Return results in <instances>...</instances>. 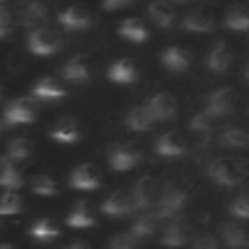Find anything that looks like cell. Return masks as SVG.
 Wrapping results in <instances>:
<instances>
[{"label": "cell", "mask_w": 249, "mask_h": 249, "mask_svg": "<svg viewBox=\"0 0 249 249\" xmlns=\"http://www.w3.org/2000/svg\"><path fill=\"white\" fill-rule=\"evenodd\" d=\"M206 171L220 187H237L245 177V165L235 158H216L208 163Z\"/></svg>", "instance_id": "obj_1"}, {"label": "cell", "mask_w": 249, "mask_h": 249, "mask_svg": "<svg viewBox=\"0 0 249 249\" xmlns=\"http://www.w3.org/2000/svg\"><path fill=\"white\" fill-rule=\"evenodd\" d=\"M187 198H189V193L185 189H181L177 185H167L165 191L161 193V196L156 202L154 216L158 220H171V218H175L181 212V208L185 206Z\"/></svg>", "instance_id": "obj_2"}, {"label": "cell", "mask_w": 249, "mask_h": 249, "mask_svg": "<svg viewBox=\"0 0 249 249\" xmlns=\"http://www.w3.org/2000/svg\"><path fill=\"white\" fill-rule=\"evenodd\" d=\"M35 99L33 97H18L14 101H10L4 107V117H2V128H10V126H18V124H25L31 123L35 119Z\"/></svg>", "instance_id": "obj_3"}, {"label": "cell", "mask_w": 249, "mask_h": 249, "mask_svg": "<svg viewBox=\"0 0 249 249\" xmlns=\"http://www.w3.org/2000/svg\"><path fill=\"white\" fill-rule=\"evenodd\" d=\"M62 47V39L54 29L49 27H33L27 35V49L33 54H53Z\"/></svg>", "instance_id": "obj_4"}, {"label": "cell", "mask_w": 249, "mask_h": 249, "mask_svg": "<svg viewBox=\"0 0 249 249\" xmlns=\"http://www.w3.org/2000/svg\"><path fill=\"white\" fill-rule=\"evenodd\" d=\"M235 89L231 88H218L214 91L208 93L206 97V105H204V111L208 115H212L214 119H220V117H226L233 111V105H235Z\"/></svg>", "instance_id": "obj_5"}, {"label": "cell", "mask_w": 249, "mask_h": 249, "mask_svg": "<svg viewBox=\"0 0 249 249\" xmlns=\"http://www.w3.org/2000/svg\"><path fill=\"white\" fill-rule=\"evenodd\" d=\"M146 107L150 109V113L156 121H169L177 115V99L167 91L154 93L146 101Z\"/></svg>", "instance_id": "obj_6"}, {"label": "cell", "mask_w": 249, "mask_h": 249, "mask_svg": "<svg viewBox=\"0 0 249 249\" xmlns=\"http://www.w3.org/2000/svg\"><path fill=\"white\" fill-rule=\"evenodd\" d=\"M154 150L161 158H179L187 152V144H185V138L179 132L167 130V132L160 134V138L156 140Z\"/></svg>", "instance_id": "obj_7"}, {"label": "cell", "mask_w": 249, "mask_h": 249, "mask_svg": "<svg viewBox=\"0 0 249 249\" xmlns=\"http://www.w3.org/2000/svg\"><path fill=\"white\" fill-rule=\"evenodd\" d=\"M99 183H101L99 171L91 163H82V165L74 167V171L70 175V187L76 191H93L99 187Z\"/></svg>", "instance_id": "obj_8"}, {"label": "cell", "mask_w": 249, "mask_h": 249, "mask_svg": "<svg viewBox=\"0 0 249 249\" xmlns=\"http://www.w3.org/2000/svg\"><path fill=\"white\" fill-rule=\"evenodd\" d=\"M140 160H142L140 152L136 148H132L130 144H117L109 152V165L113 169H117V171L132 169Z\"/></svg>", "instance_id": "obj_9"}, {"label": "cell", "mask_w": 249, "mask_h": 249, "mask_svg": "<svg viewBox=\"0 0 249 249\" xmlns=\"http://www.w3.org/2000/svg\"><path fill=\"white\" fill-rule=\"evenodd\" d=\"M156 181L152 177H140L132 187V200L136 210H148L156 206Z\"/></svg>", "instance_id": "obj_10"}, {"label": "cell", "mask_w": 249, "mask_h": 249, "mask_svg": "<svg viewBox=\"0 0 249 249\" xmlns=\"http://www.w3.org/2000/svg\"><path fill=\"white\" fill-rule=\"evenodd\" d=\"M214 23H216V19H214L212 10H208V8H196V10H193L191 14L185 16L183 29H187L191 33H208V31L214 29Z\"/></svg>", "instance_id": "obj_11"}, {"label": "cell", "mask_w": 249, "mask_h": 249, "mask_svg": "<svg viewBox=\"0 0 249 249\" xmlns=\"http://www.w3.org/2000/svg\"><path fill=\"white\" fill-rule=\"evenodd\" d=\"M132 208H134V200H132V196H130L128 193H124V191H115V193H111V195L103 200V204H101V212H103V214H107V216H117V218L130 214Z\"/></svg>", "instance_id": "obj_12"}, {"label": "cell", "mask_w": 249, "mask_h": 249, "mask_svg": "<svg viewBox=\"0 0 249 249\" xmlns=\"http://www.w3.org/2000/svg\"><path fill=\"white\" fill-rule=\"evenodd\" d=\"M58 21L66 29H88L93 23V18L86 6H70L64 12H60Z\"/></svg>", "instance_id": "obj_13"}, {"label": "cell", "mask_w": 249, "mask_h": 249, "mask_svg": "<svg viewBox=\"0 0 249 249\" xmlns=\"http://www.w3.org/2000/svg\"><path fill=\"white\" fill-rule=\"evenodd\" d=\"M231 60H233V54L228 47L226 41H218L212 45L208 56H206V66L210 72H216V74H222L226 72L230 66H231Z\"/></svg>", "instance_id": "obj_14"}, {"label": "cell", "mask_w": 249, "mask_h": 249, "mask_svg": "<svg viewBox=\"0 0 249 249\" xmlns=\"http://www.w3.org/2000/svg\"><path fill=\"white\" fill-rule=\"evenodd\" d=\"M189 239V226L181 218H171L161 233V245L165 247H183Z\"/></svg>", "instance_id": "obj_15"}, {"label": "cell", "mask_w": 249, "mask_h": 249, "mask_svg": "<svg viewBox=\"0 0 249 249\" xmlns=\"http://www.w3.org/2000/svg\"><path fill=\"white\" fill-rule=\"evenodd\" d=\"M47 6L41 0H21L18 6L19 21L27 27H35L37 23L47 19Z\"/></svg>", "instance_id": "obj_16"}, {"label": "cell", "mask_w": 249, "mask_h": 249, "mask_svg": "<svg viewBox=\"0 0 249 249\" xmlns=\"http://www.w3.org/2000/svg\"><path fill=\"white\" fill-rule=\"evenodd\" d=\"M161 64L171 72H185L191 66V53L181 45H171L161 53Z\"/></svg>", "instance_id": "obj_17"}, {"label": "cell", "mask_w": 249, "mask_h": 249, "mask_svg": "<svg viewBox=\"0 0 249 249\" xmlns=\"http://www.w3.org/2000/svg\"><path fill=\"white\" fill-rule=\"evenodd\" d=\"M154 117L150 113V109L146 105H134L128 109L126 117H124V126L132 132H146L154 126Z\"/></svg>", "instance_id": "obj_18"}, {"label": "cell", "mask_w": 249, "mask_h": 249, "mask_svg": "<svg viewBox=\"0 0 249 249\" xmlns=\"http://www.w3.org/2000/svg\"><path fill=\"white\" fill-rule=\"evenodd\" d=\"M33 97L35 99H43V101H54V99H60L66 95V89L62 88V84L51 76L47 78H41L35 86H33Z\"/></svg>", "instance_id": "obj_19"}, {"label": "cell", "mask_w": 249, "mask_h": 249, "mask_svg": "<svg viewBox=\"0 0 249 249\" xmlns=\"http://www.w3.org/2000/svg\"><path fill=\"white\" fill-rule=\"evenodd\" d=\"M148 16L152 18V21L163 29L171 27L175 21V10L171 6L169 0H152L148 6Z\"/></svg>", "instance_id": "obj_20"}, {"label": "cell", "mask_w": 249, "mask_h": 249, "mask_svg": "<svg viewBox=\"0 0 249 249\" xmlns=\"http://www.w3.org/2000/svg\"><path fill=\"white\" fill-rule=\"evenodd\" d=\"M62 78L74 84H88L89 82V66L82 56H72L60 70Z\"/></svg>", "instance_id": "obj_21"}, {"label": "cell", "mask_w": 249, "mask_h": 249, "mask_svg": "<svg viewBox=\"0 0 249 249\" xmlns=\"http://www.w3.org/2000/svg\"><path fill=\"white\" fill-rule=\"evenodd\" d=\"M222 239L230 249H245L249 247V233L243 226L235 222H228L222 226Z\"/></svg>", "instance_id": "obj_22"}, {"label": "cell", "mask_w": 249, "mask_h": 249, "mask_svg": "<svg viewBox=\"0 0 249 249\" xmlns=\"http://www.w3.org/2000/svg\"><path fill=\"white\" fill-rule=\"evenodd\" d=\"M107 78L115 84H132L136 80V66L128 58H119L109 66Z\"/></svg>", "instance_id": "obj_23"}, {"label": "cell", "mask_w": 249, "mask_h": 249, "mask_svg": "<svg viewBox=\"0 0 249 249\" xmlns=\"http://www.w3.org/2000/svg\"><path fill=\"white\" fill-rule=\"evenodd\" d=\"M51 138L56 140V142H62V144H72L80 138V130L76 126V121L66 117V119H60L54 128L51 130Z\"/></svg>", "instance_id": "obj_24"}, {"label": "cell", "mask_w": 249, "mask_h": 249, "mask_svg": "<svg viewBox=\"0 0 249 249\" xmlns=\"http://www.w3.org/2000/svg\"><path fill=\"white\" fill-rule=\"evenodd\" d=\"M119 35L132 43H142L148 39V29L138 18H128L119 25Z\"/></svg>", "instance_id": "obj_25"}, {"label": "cell", "mask_w": 249, "mask_h": 249, "mask_svg": "<svg viewBox=\"0 0 249 249\" xmlns=\"http://www.w3.org/2000/svg\"><path fill=\"white\" fill-rule=\"evenodd\" d=\"M220 144L226 148H249V130L243 126H228L220 134Z\"/></svg>", "instance_id": "obj_26"}, {"label": "cell", "mask_w": 249, "mask_h": 249, "mask_svg": "<svg viewBox=\"0 0 249 249\" xmlns=\"http://www.w3.org/2000/svg\"><path fill=\"white\" fill-rule=\"evenodd\" d=\"M21 183H23V179H21V173L16 169L14 161H12L8 156H4V158H2V173H0V185H2L4 189H8V191H16V189H19V187H21Z\"/></svg>", "instance_id": "obj_27"}, {"label": "cell", "mask_w": 249, "mask_h": 249, "mask_svg": "<svg viewBox=\"0 0 249 249\" xmlns=\"http://www.w3.org/2000/svg\"><path fill=\"white\" fill-rule=\"evenodd\" d=\"M224 25L231 31H247L249 29V12L243 6H231L224 18Z\"/></svg>", "instance_id": "obj_28"}, {"label": "cell", "mask_w": 249, "mask_h": 249, "mask_svg": "<svg viewBox=\"0 0 249 249\" xmlns=\"http://www.w3.org/2000/svg\"><path fill=\"white\" fill-rule=\"evenodd\" d=\"M66 224L72 228H88L93 224V216L89 212V206L86 200H78L72 208V212L66 218Z\"/></svg>", "instance_id": "obj_29"}, {"label": "cell", "mask_w": 249, "mask_h": 249, "mask_svg": "<svg viewBox=\"0 0 249 249\" xmlns=\"http://www.w3.org/2000/svg\"><path fill=\"white\" fill-rule=\"evenodd\" d=\"M156 222H158V218L152 214H146V216H140V218H136L134 220V224L130 226V233L138 239V241H144V239H148V237H152L154 235V231H156Z\"/></svg>", "instance_id": "obj_30"}, {"label": "cell", "mask_w": 249, "mask_h": 249, "mask_svg": "<svg viewBox=\"0 0 249 249\" xmlns=\"http://www.w3.org/2000/svg\"><path fill=\"white\" fill-rule=\"evenodd\" d=\"M29 235L39 239V241H51V239H54L58 235V230L49 218H41L29 228Z\"/></svg>", "instance_id": "obj_31"}, {"label": "cell", "mask_w": 249, "mask_h": 249, "mask_svg": "<svg viewBox=\"0 0 249 249\" xmlns=\"http://www.w3.org/2000/svg\"><path fill=\"white\" fill-rule=\"evenodd\" d=\"M31 154V142L23 136L19 138H12L10 144H8V150H6V156L12 160V161H21L25 160L27 156Z\"/></svg>", "instance_id": "obj_32"}, {"label": "cell", "mask_w": 249, "mask_h": 249, "mask_svg": "<svg viewBox=\"0 0 249 249\" xmlns=\"http://www.w3.org/2000/svg\"><path fill=\"white\" fill-rule=\"evenodd\" d=\"M29 185H31V191H33V193L43 195V196H51V195L56 193V183H54V179H53L51 175H47V173L33 175L31 181H29Z\"/></svg>", "instance_id": "obj_33"}, {"label": "cell", "mask_w": 249, "mask_h": 249, "mask_svg": "<svg viewBox=\"0 0 249 249\" xmlns=\"http://www.w3.org/2000/svg\"><path fill=\"white\" fill-rule=\"evenodd\" d=\"M21 212V198L12 193V191H6L2 195V202H0V214L2 216H12V214H19Z\"/></svg>", "instance_id": "obj_34"}, {"label": "cell", "mask_w": 249, "mask_h": 249, "mask_svg": "<svg viewBox=\"0 0 249 249\" xmlns=\"http://www.w3.org/2000/svg\"><path fill=\"white\" fill-rule=\"evenodd\" d=\"M212 121H214V117L208 115V113L202 109V111H198V113L191 119V128H193L195 132L202 134V136H208V134L212 132Z\"/></svg>", "instance_id": "obj_35"}, {"label": "cell", "mask_w": 249, "mask_h": 249, "mask_svg": "<svg viewBox=\"0 0 249 249\" xmlns=\"http://www.w3.org/2000/svg\"><path fill=\"white\" fill-rule=\"evenodd\" d=\"M136 247H138V239L130 231L117 233L107 243V249H136Z\"/></svg>", "instance_id": "obj_36"}, {"label": "cell", "mask_w": 249, "mask_h": 249, "mask_svg": "<svg viewBox=\"0 0 249 249\" xmlns=\"http://www.w3.org/2000/svg\"><path fill=\"white\" fill-rule=\"evenodd\" d=\"M230 214L239 220H249V195H239L230 204Z\"/></svg>", "instance_id": "obj_37"}, {"label": "cell", "mask_w": 249, "mask_h": 249, "mask_svg": "<svg viewBox=\"0 0 249 249\" xmlns=\"http://www.w3.org/2000/svg\"><path fill=\"white\" fill-rule=\"evenodd\" d=\"M12 33V16L6 8V4H2L0 10V39H8Z\"/></svg>", "instance_id": "obj_38"}, {"label": "cell", "mask_w": 249, "mask_h": 249, "mask_svg": "<svg viewBox=\"0 0 249 249\" xmlns=\"http://www.w3.org/2000/svg\"><path fill=\"white\" fill-rule=\"evenodd\" d=\"M191 249H218V241H216L214 235L202 233V235H198V237L193 241Z\"/></svg>", "instance_id": "obj_39"}, {"label": "cell", "mask_w": 249, "mask_h": 249, "mask_svg": "<svg viewBox=\"0 0 249 249\" xmlns=\"http://www.w3.org/2000/svg\"><path fill=\"white\" fill-rule=\"evenodd\" d=\"M134 0H103V10H119L124 6H130Z\"/></svg>", "instance_id": "obj_40"}, {"label": "cell", "mask_w": 249, "mask_h": 249, "mask_svg": "<svg viewBox=\"0 0 249 249\" xmlns=\"http://www.w3.org/2000/svg\"><path fill=\"white\" fill-rule=\"evenodd\" d=\"M66 249H88V245H86L84 241H76V243H72V245H68Z\"/></svg>", "instance_id": "obj_41"}, {"label": "cell", "mask_w": 249, "mask_h": 249, "mask_svg": "<svg viewBox=\"0 0 249 249\" xmlns=\"http://www.w3.org/2000/svg\"><path fill=\"white\" fill-rule=\"evenodd\" d=\"M243 78H245V82L249 84V62L245 64V70H243Z\"/></svg>", "instance_id": "obj_42"}, {"label": "cell", "mask_w": 249, "mask_h": 249, "mask_svg": "<svg viewBox=\"0 0 249 249\" xmlns=\"http://www.w3.org/2000/svg\"><path fill=\"white\" fill-rule=\"evenodd\" d=\"M169 2H173V4H187V2H191V0H169Z\"/></svg>", "instance_id": "obj_43"}, {"label": "cell", "mask_w": 249, "mask_h": 249, "mask_svg": "<svg viewBox=\"0 0 249 249\" xmlns=\"http://www.w3.org/2000/svg\"><path fill=\"white\" fill-rule=\"evenodd\" d=\"M0 249H14V247H12V243H2Z\"/></svg>", "instance_id": "obj_44"}, {"label": "cell", "mask_w": 249, "mask_h": 249, "mask_svg": "<svg viewBox=\"0 0 249 249\" xmlns=\"http://www.w3.org/2000/svg\"><path fill=\"white\" fill-rule=\"evenodd\" d=\"M0 2H2V4H6V2H8V0H0Z\"/></svg>", "instance_id": "obj_45"}]
</instances>
